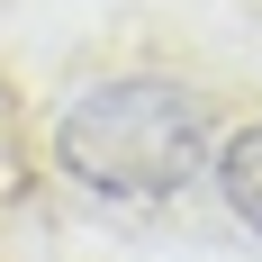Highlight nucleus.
Returning <instances> with one entry per match:
<instances>
[{
	"label": "nucleus",
	"instance_id": "nucleus-2",
	"mask_svg": "<svg viewBox=\"0 0 262 262\" xmlns=\"http://www.w3.org/2000/svg\"><path fill=\"white\" fill-rule=\"evenodd\" d=\"M217 190H226V208L262 235V127L226 136V154H217Z\"/></svg>",
	"mask_w": 262,
	"mask_h": 262
},
{
	"label": "nucleus",
	"instance_id": "nucleus-1",
	"mask_svg": "<svg viewBox=\"0 0 262 262\" xmlns=\"http://www.w3.org/2000/svg\"><path fill=\"white\" fill-rule=\"evenodd\" d=\"M54 145H63V172L100 199H172L199 172V100L154 73L100 81L91 100L63 108Z\"/></svg>",
	"mask_w": 262,
	"mask_h": 262
}]
</instances>
